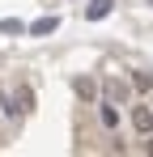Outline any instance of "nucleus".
<instances>
[{
    "label": "nucleus",
    "mask_w": 153,
    "mask_h": 157,
    "mask_svg": "<svg viewBox=\"0 0 153 157\" xmlns=\"http://www.w3.org/2000/svg\"><path fill=\"white\" fill-rule=\"evenodd\" d=\"M102 94H106L111 102H119V106H132V102H128V81L115 77V72H111V77H102Z\"/></svg>",
    "instance_id": "1"
},
{
    "label": "nucleus",
    "mask_w": 153,
    "mask_h": 157,
    "mask_svg": "<svg viewBox=\"0 0 153 157\" xmlns=\"http://www.w3.org/2000/svg\"><path fill=\"white\" fill-rule=\"evenodd\" d=\"M128 115H132V128L140 132V136L153 132V106H128Z\"/></svg>",
    "instance_id": "2"
},
{
    "label": "nucleus",
    "mask_w": 153,
    "mask_h": 157,
    "mask_svg": "<svg viewBox=\"0 0 153 157\" xmlns=\"http://www.w3.org/2000/svg\"><path fill=\"white\" fill-rule=\"evenodd\" d=\"M98 119H102V128H106V132H115V128H119V102H111V98L98 102Z\"/></svg>",
    "instance_id": "3"
},
{
    "label": "nucleus",
    "mask_w": 153,
    "mask_h": 157,
    "mask_svg": "<svg viewBox=\"0 0 153 157\" xmlns=\"http://www.w3.org/2000/svg\"><path fill=\"white\" fill-rule=\"evenodd\" d=\"M9 98H13V110H17V115L34 110V94H30V85H17V89H13Z\"/></svg>",
    "instance_id": "4"
},
{
    "label": "nucleus",
    "mask_w": 153,
    "mask_h": 157,
    "mask_svg": "<svg viewBox=\"0 0 153 157\" xmlns=\"http://www.w3.org/2000/svg\"><path fill=\"white\" fill-rule=\"evenodd\" d=\"M76 94H81V98H94V94H98V85H94L89 77H76Z\"/></svg>",
    "instance_id": "5"
},
{
    "label": "nucleus",
    "mask_w": 153,
    "mask_h": 157,
    "mask_svg": "<svg viewBox=\"0 0 153 157\" xmlns=\"http://www.w3.org/2000/svg\"><path fill=\"white\" fill-rule=\"evenodd\" d=\"M55 26H60L55 17H43V21H34V26H30V34H51Z\"/></svg>",
    "instance_id": "6"
},
{
    "label": "nucleus",
    "mask_w": 153,
    "mask_h": 157,
    "mask_svg": "<svg viewBox=\"0 0 153 157\" xmlns=\"http://www.w3.org/2000/svg\"><path fill=\"white\" fill-rule=\"evenodd\" d=\"M106 13H111V0H94L89 4V17H106Z\"/></svg>",
    "instance_id": "7"
},
{
    "label": "nucleus",
    "mask_w": 153,
    "mask_h": 157,
    "mask_svg": "<svg viewBox=\"0 0 153 157\" xmlns=\"http://www.w3.org/2000/svg\"><path fill=\"white\" fill-rule=\"evenodd\" d=\"M132 85H136V89H153V77H145V72H136V77H132Z\"/></svg>",
    "instance_id": "8"
}]
</instances>
